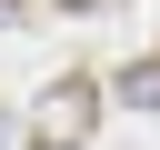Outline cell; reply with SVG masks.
<instances>
[{
    "mask_svg": "<svg viewBox=\"0 0 160 150\" xmlns=\"http://www.w3.org/2000/svg\"><path fill=\"white\" fill-rule=\"evenodd\" d=\"M10 10H20V0H0V20H10Z\"/></svg>",
    "mask_w": 160,
    "mask_h": 150,
    "instance_id": "obj_4",
    "label": "cell"
},
{
    "mask_svg": "<svg viewBox=\"0 0 160 150\" xmlns=\"http://www.w3.org/2000/svg\"><path fill=\"white\" fill-rule=\"evenodd\" d=\"M90 130H100V90L90 80H50L40 110H30V150H90Z\"/></svg>",
    "mask_w": 160,
    "mask_h": 150,
    "instance_id": "obj_1",
    "label": "cell"
},
{
    "mask_svg": "<svg viewBox=\"0 0 160 150\" xmlns=\"http://www.w3.org/2000/svg\"><path fill=\"white\" fill-rule=\"evenodd\" d=\"M0 140H10V130H0Z\"/></svg>",
    "mask_w": 160,
    "mask_h": 150,
    "instance_id": "obj_5",
    "label": "cell"
},
{
    "mask_svg": "<svg viewBox=\"0 0 160 150\" xmlns=\"http://www.w3.org/2000/svg\"><path fill=\"white\" fill-rule=\"evenodd\" d=\"M120 100H130V110H160V50H150V60H130V70H120Z\"/></svg>",
    "mask_w": 160,
    "mask_h": 150,
    "instance_id": "obj_2",
    "label": "cell"
},
{
    "mask_svg": "<svg viewBox=\"0 0 160 150\" xmlns=\"http://www.w3.org/2000/svg\"><path fill=\"white\" fill-rule=\"evenodd\" d=\"M70 10H120V0H70Z\"/></svg>",
    "mask_w": 160,
    "mask_h": 150,
    "instance_id": "obj_3",
    "label": "cell"
}]
</instances>
